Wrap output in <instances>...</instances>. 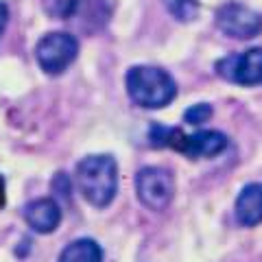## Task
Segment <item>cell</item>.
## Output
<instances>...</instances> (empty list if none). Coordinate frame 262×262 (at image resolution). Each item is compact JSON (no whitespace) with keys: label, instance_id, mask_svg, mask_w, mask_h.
<instances>
[{"label":"cell","instance_id":"cell-1","mask_svg":"<svg viewBox=\"0 0 262 262\" xmlns=\"http://www.w3.org/2000/svg\"><path fill=\"white\" fill-rule=\"evenodd\" d=\"M75 182L90 206L105 208L118 192V164L112 155H88L77 164Z\"/></svg>","mask_w":262,"mask_h":262},{"label":"cell","instance_id":"cell-2","mask_svg":"<svg viewBox=\"0 0 262 262\" xmlns=\"http://www.w3.org/2000/svg\"><path fill=\"white\" fill-rule=\"evenodd\" d=\"M149 144L155 149H175L190 160H201L223 153L229 140L221 131H196L192 136H186L177 127H166L155 122L149 129Z\"/></svg>","mask_w":262,"mask_h":262},{"label":"cell","instance_id":"cell-3","mask_svg":"<svg viewBox=\"0 0 262 262\" xmlns=\"http://www.w3.org/2000/svg\"><path fill=\"white\" fill-rule=\"evenodd\" d=\"M131 101L146 110H162L177 96V83L166 70L155 66H134L125 77Z\"/></svg>","mask_w":262,"mask_h":262},{"label":"cell","instance_id":"cell-4","mask_svg":"<svg viewBox=\"0 0 262 262\" xmlns=\"http://www.w3.org/2000/svg\"><path fill=\"white\" fill-rule=\"evenodd\" d=\"M79 55V42L75 35L63 31L48 33L35 46L37 63L46 75H61L68 70V66L77 59Z\"/></svg>","mask_w":262,"mask_h":262},{"label":"cell","instance_id":"cell-5","mask_svg":"<svg viewBox=\"0 0 262 262\" xmlns=\"http://www.w3.org/2000/svg\"><path fill=\"white\" fill-rule=\"evenodd\" d=\"M136 194L149 210H164L175 196L173 173L162 166H146L136 175Z\"/></svg>","mask_w":262,"mask_h":262},{"label":"cell","instance_id":"cell-6","mask_svg":"<svg viewBox=\"0 0 262 262\" xmlns=\"http://www.w3.org/2000/svg\"><path fill=\"white\" fill-rule=\"evenodd\" d=\"M214 70L221 79L236 85H262V48L227 55L214 63Z\"/></svg>","mask_w":262,"mask_h":262},{"label":"cell","instance_id":"cell-7","mask_svg":"<svg viewBox=\"0 0 262 262\" xmlns=\"http://www.w3.org/2000/svg\"><path fill=\"white\" fill-rule=\"evenodd\" d=\"M216 27L234 39H251L262 33V15L241 3H227L216 11Z\"/></svg>","mask_w":262,"mask_h":262},{"label":"cell","instance_id":"cell-8","mask_svg":"<svg viewBox=\"0 0 262 262\" xmlns=\"http://www.w3.org/2000/svg\"><path fill=\"white\" fill-rule=\"evenodd\" d=\"M24 221L37 234H51L61 223V210L55 199H37L24 206Z\"/></svg>","mask_w":262,"mask_h":262},{"label":"cell","instance_id":"cell-9","mask_svg":"<svg viewBox=\"0 0 262 262\" xmlns=\"http://www.w3.org/2000/svg\"><path fill=\"white\" fill-rule=\"evenodd\" d=\"M236 221L245 227L262 223V184H247L236 196Z\"/></svg>","mask_w":262,"mask_h":262},{"label":"cell","instance_id":"cell-10","mask_svg":"<svg viewBox=\"0 0 262 262\" xmlns=\"http://www.w3.org/2000/svg\"><path fill=\"white\" fill-rule=\"evenodd\" d=\"M57 262H103V249L92 238H79L61 251Z\"/></svg>","mask_w":262,"mask_h":262},{"label":"cell","instance_id":"cell-11","mask_svg":"<svg viewBox=\"0 0 262 262\" xmlns=\"http://www.w3.org/2000/svg\"><path fill=\"white\" fill-rule=\"evenodd\" d=\"M168 13L179 22H192L199 15V0H164Z\"/></svg>","mask_w":262,"mask_h":262},{"label":"cell","instance_id":"cell-12","mask_svg":"<svg viewBox=\"0 0 262 262\" xmlns=\"http://www.w3.org/2000/svg\"><path fill=\"white\" fill-rule=\"evenodd\" d=\"M42 7L51 18L66 20V18H70V15L77 13L79 0H42Z\"/></svg>","mask_w":262,"mask_h":262},{"label":"cell","instance_id":"cell-13","mask_svg":"<svg viewBox=\"0 0 262 262\" xmlns=\"http://www.w3.org/2000/svg\"><path fill=\"white\" fill-rule=\"evenodd\" d=\"M210 116H212V105H208V103L192 105L190 110L184 112V120L188 122V125H203Z\"/></svg>","mask_w":262,"mask_h":262},{"label":"cell","instance_id":"cell-14","mask_svg":"<svg viewBox=\"0 0 262 262\" xmlns=\"http://www.w3.org/2000/svg\"><path fill=\"white\" fill-rule=\"evenodd\" d=\"M7 22H9V9H7L5 3H0V39H3V33L7 29Z\"/></svg>","mask_w":262,"mask_h":262},{"label":"cell","instance_id":"cell-15","mask_svg":"<svg viewBox=\"0 0 262 262\" xmlns=\"http://www.w3.org/2000/svg\"><path fill=\"white\" fill-rule=\"evenodd\" d=\"M5 201H7V194H5V177L0 175V208L5 206Z\"/></svg>","mask_w":262,"mask_h":262}]
</instances>
